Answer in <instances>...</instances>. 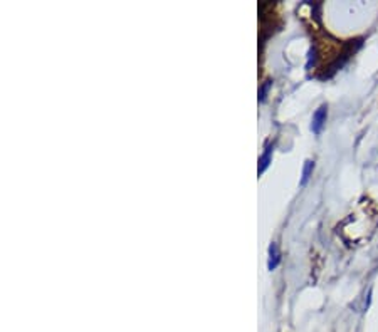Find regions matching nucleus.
Returning <instances> with one entry per match:
<instances>
[{
	"label": "nucleus",
	"instance_id": "f257e3e1",
	"mask_svg": "<svg viewBox=\"0 0 378 332\" xmlns=\"http://www.w3.org/2000/svg\"><path fill=\"white\" fill-rule=\"evenodd\" d=\"M326 118H328V108L326 106H319L318 109H316V113L313 114V122H311V131H313L314 134H319L324 126V122H326Z\"/></svg>",
	"mask_w": 378,
	"mask_h": 332
},
{
	"label": "nucleus",
	"instance_id": "f03ea898",
	"mask_svg": "<svg viewBox=\"0 0 378 332\" xmlns=\"http://www.w3.org/2000/svg\"><path fill=\"white\" fill-rule=\"evenodd\" d=\"M281 262V255H279V248H277V243H271L269 247V262H268V269L269 270H274L279 265Z\"/></svg>",
	"mask_w": 378,
	"mask_h": 332
},
{
	"label": "nucleus",
	"instance_id": "7ed1b4c3",
	"mask_svg": "<svg viewBox=\"0 0 378 332\" xmlns=\"http://www.w3.org/2000/svg\"><path fill=\"white\" fill-rule=\"evenodd\" d=\"M271 153H273V148H266V151L262 153V156L259 158V168H257V173L262 175L266 170H268L269 163H271Z\"/></svg>",
	"mask_w": 378,
	"mask_h": 332
},
{
	"label": "nucleus",
	"instance_id": "20e7f679",
	"mask_svg": "<svg viewBox=\"0 0 378 332\" xmlns=\"http://www.w3.org/2000/svg\"><path fill=\"white\" fill-rule=\"evenodd\" d=\"M313 170H314V163L311 161V159H308V161L305 163V168H303V176H301V184L305 186V184L308 183V180L311 178V175H313Z\"/></svg>",
	"mask_w": 378,
	"mask_h": 332
},
{
	"label": "nucleus",
	"instance_id": "39448f33",
	"mask_svg": "<svg viewBox=\"0 0 378 332\" xmlns=\"http://www.w3.org/2000/svg\"><path fill=\"white\" fill-rule=\"evenodd\" d=\"M316 59H318V51H316V47L313 46V47H311V51H309V57H308L306 67H308V69L313 67V65L316 64Z\"/></svg>",
	"mask_w": 378,
	"mask_h": 332
},
{
	"label": "nucleus",
	"instance_id": "423d86ee",
	"mask_svg": "<svg viewBox=\"0 0 378 332\" xmlns=\"http://www.w3.org/2000/svg\"><path fill=\"white\" fill-rule=\"evenodd\" d=\"M269 86H271V83L268 81V83H264V84L261 86V89H259V101H261V102L266 99V94H268Z\"/></svg>",
	"mask_w": 378,
	"mask_h": 332
}]
</instances>
